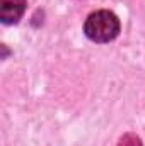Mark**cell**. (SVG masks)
<instances>
[{
	"label": "cell",
	"instance_id": "obj_1",
	"mask_svg": "<svg viewBox=\"0 0 145 146\" xmlns=\"http://www.w3.org/2000/svg\"><path fill=\"white\" fill-rule=\"evenodd\" d=\"M119 19L109 10L92 12L84 24V33L94 42H109L119 34Z\"/></svg>",
	"mask_w": 145,
	"mask_h": 146
},
{
	"label": "cell",
	"instance_id": "obj_2",
	"mask_svg": "<svg viewBox=\"0 0 145 146\" xmlns=\"http://www.w3.org/2000/svg\"><path fill=\"white\" fill-rule=\"evenodd\" d=\"M28 0H0V21L3 24H15L24 15Z\"/></svg>",
	"mask_w": 145,
	"mask_h": 146
},
{
	"label": "cell",
	"instance_id": "obj_3",
	"mask_svg": "<svg viewBox=\"0 0 145 146\" xmlns=\"http://www.w3.org/2000/svg\"><path fill=\"white\" fill-rule=\"evenodd\" d=\"M118 146H142V143H140V139H138L137 136H133V134H126V136L121 138V141H119V145Z\"/></svg>",
	"mask_w": 145,
	"mask_h": 146
}]
</instances>
